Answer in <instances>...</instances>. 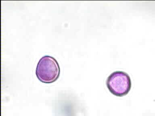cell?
I'll list each match as a JSON object with an SVG mask.
<instances>
[{"instance_id": "1", "label": "cell", "mask_w": 155, "mask_h": 116, "mask_svg": "<svg viewBox=\"0 0 155 116\" xmlns=\"http://www.w3.org/2000/svg\"><path fill=\"white\" fill-rule=\"evenodd\" d=\"M60 72L59 64L53 57L45 55L38 63L36 76L42 83H51L55 82L59 78Z\"/></svg>"}, {"instance_id": "2", "label": "cell", "mask_w": 155, "mask_h": 116, "mask_svg": "<svg viewBox=\"0 0 155 116\" xmlns=\"http://www.w3.org/2000/svg\"><path fill=\"white\" fill-rule=\"evenodd\" d=\"M106 85L111 94L116 96L122 97L127 95L130 91L131 81L126 72L116 71L108 77Z\"/></svg>"}]
</instances>
